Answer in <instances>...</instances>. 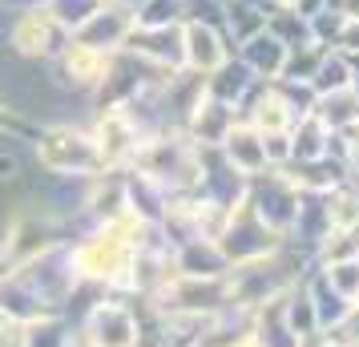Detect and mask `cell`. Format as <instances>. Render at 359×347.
Returning <instances> with one entry per match:
<instances>
[{
	"label": "cell",
	"mask_w": 359,
	"mask_h": 347,
	"mask_svg": "<svg viewBox=\"0 0 359 347\" xmlns=\"http://www.w3.org/2000/svg\"><path fill=\"white\" fill-rule=\"evenodd\" d=\"M69 41L73 36L49 17V8L13 13L8 29H4V49L13 53V57H20V61H33V65H53Z\"/></svg>",
	"instance_id": "cell-3"
},
{
	"label": "cell",
	"mask_w": 359,
	"mask_h": 347,
	"mask_svg": "<svg viewBox=\"0 0 359 347\" xmlns=\"http://www.w3.org/2000/svg\"><path fill=\"white\" fill-rule=\"evenodd\" d=\"M133 25L137 20H133L130 8L109 0V4H101L97 13L73 33V41H81V45H89V49H97V53H121L126 41H130V33H133Z\"/></svg>",
	"instance_id": "cell-9"
},
{
	"label": "cell",
	"mask_w": 359,
	"mask_h": 347,
	"mask_svg": "<svg viewBox=\"0 0 359 347\" xmlns=\"http://www.w3.org/2000/svg\"><path fill=\"white\" fill-rule=\"evenodd\" d=\"M126 53H133L137 61L162 69V73H182V69H186L182 25H170V29H137V25H133L130 41H126Z\"/></svg>",
	"instance_id": "cell-7"
},
{
	"label": "cell",
	"mask_w": 359,
	"mask_h": 347,
	"mask_svg": "<svg viewBox=\"0 0 359 347\" xmlns=\"http://www.w3.org/2000/svg\"><path fill=\"white\" fill-rule=\"evenodd\" d=\"M218 154H222L226 165L234 170V174H243V178H255V174H262V170H271L266 146H262V133L255 130V125H246V121H238V125L226 133V142L218 146Z\"/></svg>",
	"instance_id": "cell-12"
},
{
	"label": "cell",
	"mask_w": 359,
	"mask_h": 347,
	"mask_svg": "<svg viewBox=\"0 0 359 347\" xmlns=\"http://www.w3.org/2000/svg\"><path fill=\"white\" fill-rule=\"evenodd\" d=\"M8 13H29V8H45L49 0H0Z\"/></svg>",
	"instance_id": "cell-17"
},
{
	"label": "cell",
	"mask_w": 359,
	"mask_h": 347,
	"mask_svg": "<svg viewBox=\"0 0 359 347\" xmlns=\"http://www.w3.org/2000/svg\"><path fill=\"white\" fill-rule=\"evenodd\" d=\"M85 125H89L93 142H97L105 170H126L133 162V154L142 146V133L133 130V121L126 117L121 105H114V109H93Z\"/></svg>",
	"instance_id": "cell-6"
},
{
	"label": "cell",
	"mask_w": 359,
	"mask_h": 347,
	"mask_svg": "<svg viewBox=\"0 0 359 347\" xmlns=\"http://www.w3.org/2000/svg\"><path fill=\"white\" fill-rule=\"evenodd\" d=\"M234 125H238V109L202 93V97L194 101V109L186 114V121H182V133H186L190 146H198V149H218Z\"/></svg>",
	"instance_id": "cell-8"
},
{
	"label": "cell",
	"mask_w": 359,
	"mask_h": 347,
	"mask_svg": "<svg viewBox=\"0 0 359 347\" xmlns=\"http://www.w3.org/2000/svg\"><path fill=\"white\" fill-rule=\"evenodd\" d=\"M13 275L33 291L36 303H41L45 311H61L65 315L69 299H73V291H77V271H73V263H69V247L65 243H57V247H49L45 254H36V259H29V263H20Z\"/></svg>",
	"instance_id": "cell-4"
},
{
	"label": "cell",
	"mask_w": 359,
	"mask_h": 347,
	"mask_svg": "<svg viewBox=\"0 0 359 347\" xmlns=\"http://www.w3.org/2000/svg\"><path fill=\"white\" fill-rule=\"evenodd\" d=\"M137 29H170V25H182L186 20V0H146L137 13Z\"/></svg>",
	"instance_id": "cell-15"
},
{
	"label": "cell",
	"mask_w": 359,
	"mask_h": 347,
	"mask_svg": "<svg viewBox=\"0 0 359 347\" xmlns=\"http://www.w3.org/2000/svg\"><path fill=\"white\" fill-rule=\"evenodd\" d=\"M109 57H114V53H97V49H89V45H81V41H69L65 49H61V57L49 65V73L65 93L93 101L101 77H105Z\"/></svg>",
	"instance_id": "cell-5"
},
{
	"label": "cell",
	"mask_w": 359,
	"mask_h": 347,
	"mask_svg": "<svg viewBox=\"0 0 359 347\" xmlns=\"http://www.w3.org/2000/svg\"><path fill=\"white\" fill-rule=\"evenodd\" d=\"M73 335H77V323L61 311H49L20 327V347H73Z\"/></svg>",
	"instance_id": "cell-14"
},
{
	"label": "cell",
	"mask_w": 359,
	"mask_h": 347,
	"mask_svg": "<svg viewBox=\"0 0 359 347\" xmlns=\"http://www.w3.org/2000/svg\"><path fill=\"white\" fill-rule=\"evenodd\" d=\"M45 8H49V17L57 20V25H61L69 36H73V33L85 25V20H89V17L101 8V0H49Z\"/></svg>",
	"instance_id": "cell-16"
},
{
	"label": "cell",
	"mask_w": 359,
	"mask_h": 347,
	"mask_svg": "<svg viewBox=\"0 0 359 347\" xmlns=\"http://www.w3.org/2000/svg\"><path fill=\"white\" fill-rule=\"evenodd\" d=\"M142 343V307L101 295L77 319L73 347H137Z\"/></svg>",
	"instance_id": "cell-2"
},
{
	"label": "cell",
	"mask_w": 359,
	"mask_h": 347,
	"mask_svg": "<svg viewBox=\"0 0 359 347\" xmlns=\"http://www.w3.org/2000/svg\"><path fill=\"white\" fill-rule=\"evenodd\" d=\"M101 4H109V0H101Z\"/></svg>",
	"instance_id": "cell-18"
},
{
	"label": "cell",
	"mask_w": 359,
	"mask_h": 347,
	"mask_svg": "<svg viewBox=\"0 0 359 347\" xmlns=\"http://www.w3.org/2000/svg\"><path fill=\"white\" fill-rule=\"evenodd\" d=\"M170 266H174V275H186V279H222L230 271L226 254H222L218 243H210V238L174 243V247H170Z\"/></svg>",
	"instance_id": "cell-11"
},
{
	"label": "cell",
	"mask_w": 359,
	"mask_h": 347,
	"mask_svg": "<svg viewBox=\"0 0 359 347\" xmlns=\"http://www.w3.org/2000/svg\"><path fill=\"white\" fill-rule=\"evenodd\" d=\"M182 45H186V69L206 77L214 69L230 61V41L222 36V29H210V25H198V20H182Z\"/></svg>",
	"instance_id": "cell-10"
},
{
	"label": "cell",
	"mask_w": 359,
	"mask_h": 347,
	"mask_svg": "<svg viewBox=\"0 0 359 347\" xmlns=\"http://www.w3.org/2000/svg\"><path fill=\"white\" fill-rule=\"evenodd\" d=\"M238 61H243L259 81H275V77H283V65H287V45L262 29V33H255L246 45H238Z\"/></svg>",
	"instance_id": "cell-13"
},
{
	"label": "cell",
	"mask_w": 359,
	"mask_h": 347,
	"mask_svg": "<svg viewBox=\"0 0 359 347\" xmlns=\"http://www.w3.org/2000/svg\"><path fill=\"white\" fill-rule=\"evenodd\" d=\"M29 154H33V170L53 174V178H85L89 182V178L105 174V162H101V149L89 125H41V130H33Z\"/></svg>",
	"instance_id": "cell-1"
}]
</instances>
